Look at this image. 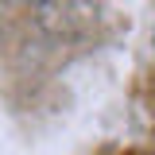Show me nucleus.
Segmentation results:
<instances>
[]
</instances>
